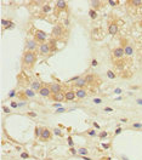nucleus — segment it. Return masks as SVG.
<instances>
[{"label": "nucleus", "instance_id": "obj_24", "mask_svg": "<svg viewBox=\"0 0 142 160\" xmlns=\"http://www.w3.org/2000/svg\"><path fill=\"white\" fill-rule=\"evenodd\" d=\"M50 10H51L50 5H44V6H43V12H45V14H46V12H49Z\"/></svg>", "mask_w": 142, "mask_h": 160}, {"label": "nucleus", "instance_id": "obj_26", "mask_svg": "<svg viewBox=\"0 0 142 160\" xmlns=\"http://www.w3.org/2000/svg\"><path fill=\"white\" fill-rule=\"evenodd\" d=\"M91 4H92V6L95 7V9H96V7L98 9V7H100V4H101V1H96V0H94V1H92Z\"/></svg>", "mask_w": 142, "mask_h": 160}, {"label": "nucleus", "instance_id": "obj_6", "mask_svg": "<svg viewBox=\"0 0 142 160\" xmlns=\"http://www.w3.org/2000/svg\"><path fill=\"white\" fill-rule=\"evenodd\" d=\"M124 47H121V46H119V47H115V49L113 50V56H114V58H121L123 56H124Z\"/></svg>", "mask_w": 142, "mask_h": 160}, {"label": "nucleus", "instance_id": "obj_33", "mask_svg": "<svg viewBox=\"0 0 142 160\" xmlns=\"http://www.w3.org/2000/svg\"><path fill=\"white\" fill-rule=\"evenodd\" d=\"M89 135L90 136H95L96 133H95V131H94V130H89Z\"/></svg>", "mask_w": 142, "mask_h": 160}, {"label": "nucleus", "instance_id": "obj_7", "mask_svg": "<svg viewBox=\"0 0 142 160\" xmlns=\"http://www.w3.org/2000/svg\"><path fill=\"white\" fill-rule=\"evenodd\" d=\"M50 90H51V94L55 95V94H58V92H61V90H62V86H61L60 84L57 83H52L50 84Z\"/></svg>", "mask_w": 142, "mask_h": 160}, {"label": "nucleus", "instance_id": "obj_5", "mask_svg": "<svg viewBox=\"0 0 142 160\" xmlns=\"http://www.w3.org/2000/svg\"><path fill=\"white\" fill-rule=\"evenodd\" d=\"M27 51H32V52H35L36 47H38V41H36L35 39H33V40H28L27 41Z\"/></svg>", "mask_w": 142, "mask_h": 160}, {"label": "nucleus", "instance_id": "obj_36", "mask_svg": "<svg viewBox=\"0 0 142 160\" xmlns=\"http://www.w3.org/2000/svg\"><path fill=\"white\" fill-rule=\"evenodd\" d=\"M55 132H56V135H61V131H60V130H55Z\"/></svg>", "mask_w": 142, "mask_h": 160}, {"label": "nucleus", "instance_id": "obj_21", "mask_svg": "<svg viewBox=\"0 0 142 160\" xmlns=\"http://www.w3.org/2000/svg\"><path fill=\"white\" fill-rule=\"evenodd\" d=\"M24 94H26V96H27V97H33V96L35 95L34 92H33V90H26Z\"/></svg>", "mask_w": 142, "mask_h": 160}, {"label": "nucleus", "instance_id": "obj_3", "mask_svg": "<svg viewBox=\"0 0 142 160\" xmlns=\"http://www.w3.org/2000/svg\"><path fill=\"white\" fill-rule=\"evenodd\" d=\"M40 138H41V141H44V142L50 141V139L52 138V132H51V130H49L47 127H44L43 133H41V136H40Z\"/></svg>", "mask_w": 142, "mask_h": 160}, {"label": "nucleus", "instance_id": "obj_30", "mask_svg": "<svg viewBox=\"0 0 142 160\" xmlns=\"http://www.w3.org/2000/svg\"><path fill=\"white\" fill-rule=\"evenodd\" d=\"M132 127H135V129H140V127H142V124H139V122H137V124H132Z\"/></svg>", "mask_w": 142, "mask_h": 160}, {"label": "nucleus", "instance_id": "obj_19", "mask_svg": "<svg viewBox=\"0 0 142 160\" xmlns=\"http://www.w3.org/2000/svg\"><path fill=\"white\" fill-rule=\"evenodd\" d=\"M43 129H44V127H39V126H36V127H35V136H36V137L41 136V133H43Z\"/></svg>", "mask_w": 142, "mask_h": 160}, {"label": "nucleus", "instance_id": "obj_23", "mask_svg": "<svg viewBox=\"0 0 142 160\" xmlns=\"http://www.w3.org/2000/svg\"><path fill=\"white\" fill-rule=\"evenodd\" d=\"M85 80H86V84H91L94 80V75H88V77H85Z\"/></svg>", "mask_w": 142, "mask_h": 160}, {"label": "nucleus", "instance_id": "obj_20", "mask_svg": "<svg viewBox=\"0 0 142 160\" xmlns=\"http://www.w3.org/2000/svg\"><path fill=\"white\" fill-rule=\"evenodd\" d=\"M130 4H132L134 6H141L142 5V1L141 0H131V1H129Z\"/></svg>", "mask_w": 142, "mask_h": 160}, {"label": "nucleus", "instance_id": "obj_38", "mask_svg": "<svg viewBox=\"0 0 142 160\" xmlns=\"http://www.w3.org/2000/svg\"><path fill=\"white\" fill-rule=\"evenodd\" d=\"M137 103H140V104H142V100H137Z\"/></svg>", "mask_w": 142, "mask_h": 160}, {"label": "nucleus", "instance_id": "obj_8", "mask_svg": "<svg viewBox=\"0 0 142 160\" xmlns=\"http://www.w3.org/2000/svg\"><path fill=\"white\" fill-rule=\"evenodd\" d=\"M52 34L55 38H61L62 34H63V28L61 27V26H55L52 29Z\"/></svg>", "mask_w": 142, "mask_h": 160}, {"label": "nucleus", "instance_id": "obj_13", "mask_svg": "<svg viewBox=\"0 0 142 160\" xmlns=\"http://www.w3.org/2000/svg\"><path fill=\"white\" fill-rule=\"evenodd\" d=\"M75 95H77V98L78 100H83V98H85L86 97V91L85 89H78V90L75 91Z\"/></svg>", "mask_w": 142, "mask_h": 160}, {"label": "nucleus", "instance_id": "obj_2", "mask_svg": "<svg viewBox=\"0 0 142 160\" xmlns=\"http://www.w3.org/2000/svg\"><path fill=\"white\" fill-rule=\"evenodd\" d=\"M52 51L53 50H52V47H51V45H50V42H43L39 47V52L41 56H47L52 52Z\"/></svg>", "mask_w": 142, "mask_h": 160}, {"label": "nucleus", "instance_id": "obj_9", "mask_svg": "<svg viewBox=\"0 0 142 160\" xmlns=\"http://www.w3.org/2000/svg\"><path fill=\"white\" fill-rule=\"evenodd\" d=\"M51 98H52L55 102H63L66 100V96H64L63 92H58V94L51 95Z\"/></svg>", "mask_w": 142, "mask_h": 160}, {"label": "nucleus", "instance_id": "obj_18", "mask_svg": "<svg viewBox=\"0 0 142 160\" xmlns=\"http://www.w3.org/2000/svg\"><path fill=\"white\" fill-rule=\"evenodd\" d=\"M78 154H80V155H88V154H89V150L86 149V148H79Z\"/></svg>", "mask_w": 142, "mask_h": 160}, {"label": "nucleus", "instance_id": "obj_29", "mask_svg": "<svg viewBox=\"0 0 142 160\" xmlns=\"http://www.w3.org/2000/svg\"><path fill=\"white\" fill-rule=\"evenodd\" d=\"M108 4H109L110 6H115L118 4V1H114V0H108Z\"/></svg>", "mask_w": 142, "mask_h": 160}, {"label": "nucleus", "instance_id": "obj_22", "mask_svg": "<svg viewBox=\"0 0 142 160\" xmlns=\"http://www.w3.org/2000/svg\"><path fill=\"white\" fill-rule=\"evenodd\" d=\"M90 17L92 18V20H95V18L97 17V12H96L94 9H92V10H90Z\"/></svg>", "mask_w": 142, "mask_h": 160}, {"label": "nucleus", "instance_id": "obj_17", "mask_svg": "<svg viewBox=\"0 0 142 160\" xmlns=\"http://www.w3.org/2000/svg\"><path fill=\"white\" fill-rule=\"evenodd\" d=\"M32 87H33V90L40 91V89L43 87V85H41V83H40V81H33V83H32Z\"/></svg>", "mask_w": 142, "mask_h": 160}, {"label": "nucleus", "instance_id": "obj_28", "mask_svg": "<svg viewBox=\"0 0 142 160\" xmlns=\"http://www.w3.org/2000/svg\"><path fill=\"white\" fill-rule=\"evenodd\" d=\"M98 136H100V138H104V137L108 136V132H107V131H103V132H101Z\"/></svg>", "mask_w": 142, "mask_h": 160}, {"label": "nucleus", "instance_id": "obj_10", "mask_svg": "<svg viewBox=\"0 0 142 160\" xmlns=\"http://www.w3.org/2000/svg\"><path fill=\"white\" fill-rule=\"evenodd\" d=\"M39 95L43 96V97H49V96H51L52 94H51V90H50L49 86H43L39 91Z\"/></svg>", "mask_w": 142, "mask_h": 160}, {"label": "nucleus", "instance_id": "obj_12", "mask_svg": "<svg viewBox=\"0 0 142 160\" xmlns=\"http://www.w3.org/2000/svg\"><path fill=\"white\" fill-rule=\"evenodd\" d=\"M64 96H66V100H67V101H73V100H75V98H77L75 91H73V90L67 91V92L64 94Z\"/></svg>", "mask_w": 142, "mask_h": 160}, {"label": "nucleus", "instance_id": "obj_15", "mask_svg": "<svg viewBox=\"0 0 142 160\" xmlns=\"http://www.w3.org/2000/svg\"><path fill=\"white\" fill-rule=\"evenodd\" d=\"M56 7L58 10H66L67 9V3L63 1V0H58L56 3Z\"/></svg>", "mask_w": 142, "mask_h": 160}, {"label": "nucleus", "instance_id": "obj_35", "mask_svg": "<svg viewBox=\"0 0 142 160\" xmlns=\"http://www.w3.org/2000/svg\"><path fill=\"white\" fill-rule=\"evenodd\" d=\"M71 152H72V153H73V154H75V153H77V150H75L74 148H71Z\"/></svg>", "mask_w": 142, "mask_h": 160}, {"label": "nucleus", "instance_id": "obj_1", "mask_svg": "<svg viewBox=\"0 0 142 160\" xmlns=\"http://www.w3.org/2000/svg\"><path fill=\"white\" fill-rule=\"evenodd\" d=\"M36 62V55L35 52H32V51H26L24 56H23V63L24 66L32 68L34 66V63Z\"/></svg>", "mask_w": 142, "mask_h": 160}, {"label": "nucleus", "instance_id": "obj_11", "mask_svg": "<svg viewBox=\"0 0 142 160\" xmlns=\"http://www.w3.org/2000/svg\"><path fill=\"white\" fill-rule=\"evenodd\" d=\"M118 29H119V27H118L117 23H115V22H112L109 24V27H108V33H109L110 35H115L118 33Z\"/></svg>", "mask_w": 142, "mask_h": 160}, {"label": "nucleus", "instance_id": "obj_25", "mask_svg": "<svg viewBox=\"0 0 142 160\" xmlns=\"http://www.w3.org/2000/svg\"><path fill=\"white\" fill-rule=\"evenodd\" d=\"M107 75H108L110 79H114V78H115V74H114L112 70H108V72H107Z\"/></svg>", "mask_w": 142, "mask_h": 160}, {"label": "nucleus", "instance_id": "obj_34", "mask_svg": "<svg viewBox=\"0 0 142 160\" xmlns=\"http://www.w3.org/2000/svg\"><path fill=\"white\" fill-rule=\"evenodd\" d=\"M4 110H5V113H10V109L7 107H4Z\"/></svg>", "mask_w": 142, "mask_h": 160}, {"label": "nucleus", "instance_id": "obj_32", "mask_svg": "<svg viewBox=\"0 0 142 160\" xmlns=\"http://www.w3.org/2000/svg\"><path fill=\"white\" fill-rule=\"evenodd\" d=\"M21 157L23 158V159H27V158H29V155H28V154H27V153H23V154H22V155H21Z\"/></svg>", "mask_w": 142, "mask_h": 160}, {"label": "nucleus", "instance_id": "obj_27", "mask_svg": "<svg viewBox=\"0 0 142 160\" xmlns=\"http://www.w3.org/2000/svg\"><path fill=\"white\" fill-rule=\"evenodd\" d=\"M1 23H3V26H4V28H6V27H9V26H7V24H11L10 22H9V21H6V20H5V18H3V21H1Z\"/></svg>", "mask_w": 142, "mask_h": 160}, {"label": "nucleus", "instance_id": "obj_37", "mask_svg": "<svg viewBox=\"0 0 142 160\" xmlns=\"http://www.w3.org/2000/svg\"><path fill=\"white\" fill-rule=\"evenodd\" d=\"M96 64H97V61H96V59H94V61H92V66H96Z\"/></svg>", "mask_w": 142, "mask_h": 160}, {"label": "nucleus", "instance_id": "obj_16", "mask_svg": "<svg viewBox=\"0 0 142 160\" xmlns=\"http://www.w3.org/2000/svg\"><path fill=\"white\" fill-rule=\"evenodd\" d=\"M124 53L126 56H131L132 53H134V49H132V46L131 45H126L124 47Z\"/></svg>", "mask_w": 142, "mask_h": 160}, {"label": "nucleus", "instance_id": "obj_14", "mask_svg": "<svg viewBox=\"0 0 142 160\" xmlns=\"http://www.w3.org/2000/svg\"><path fill=\"white\" fill-rule=\"evenodd\" d=\"M74 85H75V87H78V89H83V87H84V86L86 85L85 78H84V79H83V78H79V79L77 80V83H75Z\"/></svg>", "mask_w": 142, "mask_h": 160}, {"label": "nucleus", "instance_id": "obj_31", "mask_svg": "<svg viewBox=\"0 0 142 160\" xmlns=\"http://www.w3.org/2000/svg\"><path fill=\"white\" fill-rule=\"evenodd\" d=\"M94 102H95V103H101V102H102V100H101V98H95V100H94Z\"/></svg>", "mask_w": 142, "mask_h": 160}, {"label": "nucleus", "instance_id": "obj_4", "mask_svg": "<svg viewBox=\"0 0 142 160\" xmlns=\"http://www.w3.org/2000/svg\"><path fill=\"white\" fill-rule=\"evenodd\" d=\"M46 38H47V35H46V33L45 32H43V30H36L35 32V40L38 42H45V40H46Z\"/></svg>", "mask_w": 142, "mask_h": 160}]
</instances>
